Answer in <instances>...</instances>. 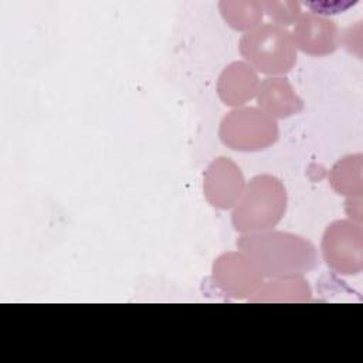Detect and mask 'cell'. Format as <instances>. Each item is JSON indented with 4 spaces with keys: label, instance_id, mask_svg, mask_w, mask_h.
I'll return each mask as SVG.
<instances>
[{
    "label": "cell",
    "instance_id": "6da1fadb",
    "mask_svg": "<svg viewBox=\"0 0 363 363\" xmlns=\"http://www.w3.org/2000/svg\"><path fill=\"white\" fill-rule=\"evenodd\" d=\"M235 245L264 279L303 277L319 264L316 247L308 238L288 231L245 233Z\"/></svg>",
    "mask_w": 363,
    "mask_h": 363
},
{
    "label": "cell",
    "instance_id": "7a4b0ae2",
    "mask_svg": "<svg viewBox=\"0 0 363 363\" xmlns=\"http://www.w3.org/2000/svg\"><path fill=\"white\" fill-rule=\"evenodd\" d=\"M286 206L284 182L272 174H257L245 184L233 207L231 224L241 234L272 230L284 218Z\"/></svg>",
    "mask_w": 363,
    "mask_h": 363
},
{
    "label": "cell",
    "instance_id": "3957f363",
    "mask_svg": "<svg viewBox=\"0 0 363 363\" xmlns=\"http://www.w3.org/2000/svg\"><path fill=\"white\" fill-rule=\"evenodd\" d=\"M238 51L244 61L258 74L284 77L296 62V48L286 27L262 23L238 41Z\"/></svg>",
    "mask_w": 363,
    "mask_h": 363
},
{
    "label": "cell",
    "instance_id": "277c9868",
    "mask_svg": "<svg viewBox=\"0 0 363 363\" xmlns=\"http://www.w3.org/2000/svg\"><path fill=\"white\" fill-rule=\"evenodd\" d=\"M218 138L233 150L259 152L277 143L279 128L277 119L258 106H240L223 116Z\"/></svg>",
    "mask_w": 363,
    "mask_h": 363
},
{
    "label": "cell",
    "instance_id": "5b68a950",
    "mask_svg": "<svg viewBox=\"0 0 363 363\" xmlns=\"http://www.w3.org/2000/svg\"><path fill=\"white\" fill-rule=\"evenodd\" d=\"M322 258L329 269L340 275L363 271V230L350 220H335L323 231Z\"/></svg>",
    "mask_w": 363,
    "mask_h": 363
},
{
    "label": "cell",
    "instance_id": "8992f818",
    "mask_svg": "<svg viewBox=\"0 0 363 363\" xmlns=\"http://www.w3.org/2000/svg\"><path fill=\"white\" fill-rule=\"evenodd\" d=\"M213 284L228 298L248 299L264 282V277L241 251L220 254L211 267Z\"/></svg>",
    "mask_w": 363,
    "mask_h": 363
},
{
    "label": "cell",
    "instance_id": "52a82bcc",
    "mask_svg": "<svg viewBox=\"0 0 363 363\" xmlns=\"http://www.w3.org/2000/svg\"><path fill=\"white\" fill-rule=\"evenodd\" d=\"M245 179L240 166L230 157L220 156L210 162L203 174V193L210 206L228 210L241 197Z\"/></svg>",
    "mask_w": 363,
    "mask_h": 363
},
{
    "label": "cell",
    "instance_id": "ba28073f",
    "mask_svg": "<svg viewBox=\"0 0 363 363\" xmlns=\"http://www.w3.org/2000/svg\"><path fill=\"white\" fill-rule=\"evenodd\" d=\"M295 48L311 57L333 54L340 44V33L333 20L313 13H302L291 31Z\"/></svg>",
    "mask_w": 363,
    "mask_h": 363
},
{
    "label": "cell",
    "instance_id": "9c48e42d",
    "mask_svg": "<svg viewBox=\"0 0 363 363\" xmlns=\"http://www.w3.org/2000/svg\"><path fill=\"white\" fill-rule=\"evenodd\" d=\"M259 82L258 72L250 64L233 61L220 72L216 91L225 106L240 108L255 98Z\"/></svg>",
    "mask_w": 363,
    "mask_h": 363
},
{
    "label": "cell",
    "instance_id": "30bf717a",
    "mask_svg": "<svg viewBox=\"0 0 363 363\" xmlns=\"http://www.w3.org/2000/svg\"><path fill=\"white\" fill-rule=\"evenodd\" d=\"M257 105L274 119H286L299 113L305 102L296 94L292 84L285 77H267L259 82L257 91Z\"/></svg>",
    "mask_w": 363,
    "mask_h": 363
},
{
    "label": "cell",
    "instance_id": "8fae6325",
    "mask_svg": "<svg viewBox=\"0 0 363 363\" xmlns=\"http://www.w3.org/2000/svg\"><path fill=\"white\" fill-rule=\"evenodd\" d=\"M312 299V289L303 277L271 278L258 288V291L248 298L250 302L265 303H302Z\"/></svg>",
    "mask_w": 363,
    "mask_h": 363
},
{
    "label": "cell",
    "instance_id": "7c38bea8",
    "mask_svg": "<svg viewBox=\"0 0 363 363\" xmlns=\"http://www.w3.org/2000/svg\"><path fill=\"white\" fill-rule=\"evenodd\" d=\"M363 155L353 153L339 159L329 170L332 190L345 197H362L363 194Z\"/></svg>",
    "mask_w": 363,
    "mask_h": 363
},
{
    "label": "cell",
    "instance_id": "4fadbf2b",
    "mask_svg": "<svg viewBox=\"0 0 363 363\" xmlns=\"http://www.w3.org/2000/svg\"><path fill=\"white\" fill-rule=\"evenodd\" d=\"M218 11L224 21L235 31L248 33L262 24L264 10L257 0H221Z\"/></svg>",
    "mask_w": 363,
    "mask_h": 363
},
{
    "label": "cell",
    "instance_id": "5bb4252c",
    "mask_svg": "<svg viewBox=\"0 0 363 363\" xmlns=\"http://www.w3.org/2000/svg\"><path fill=\"white\" fill-rule=\"evenodd\" d=\"M264 14H267L274 24L286 27L289 24H295L299 16L302 14L301 4L298 1H291V0H267L261 1Z\"/></svg>",
    "mask_w": 363,
    "mask_h": 363
},
{
    "label": "cell",
    "instance_id": "9a60e30c",
    "mask_svg": "<svg viewBox=\"0 0 363 363\" xmlns=\"http://www.w3.org/2000/svg\"><path fill=\"white\" fill-rule=\"evenodd\" d=\"M309 7L313 9V14H336L345 11L347 7L352 6V3H309Z\"/></svg>",
    "mask_w": 363,
    "mask_h": 363
},
{
    "label": "cell",
    "instance_id": "2e32d148",
    "mask_svg": "<svg viewBox=\"0 0 363 363\" xmlns=\"http://www.w3.org/2000/svg\"><path fill=\"white\" fill-rule=\"evenodd\" d=\"M345 211L350 221L362 225V197H349L345 201Z\"/></svg>",
    "mask_w": 363,
    "mask_h": 363
}]
</instances>
